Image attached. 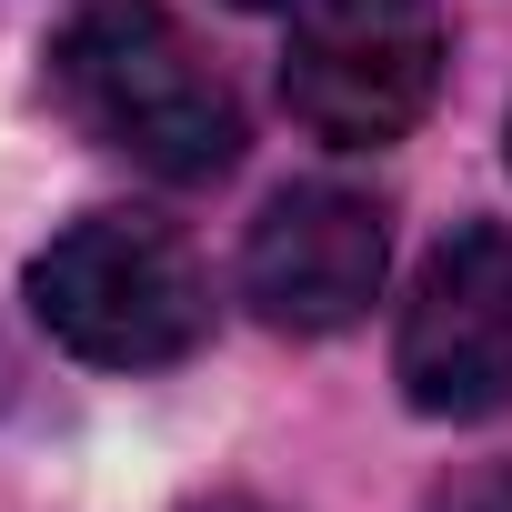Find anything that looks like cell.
Here are the masks:
<instances>
[{
    "label": "cell",
    "mask_w": 512,
    "mask_h": 512,
    "mask_svg": "<svg viewBox=\"0 0 512 512\" xmlns=\"http://www.w3.org/2000/svg\"><path fill=\"white\" fill-rule=\"evenodd\" d=\"M392 382L432 422H482L512 402V241L492 221H462L422 251L402 342H392Z\"/></svg>",
    "instance_id": "4"
},
{
    "label": "cell",
    "mask_w": 512,
    "mask_h": 512,
    "mask_svg": "<svg viewBox=\"0 0 512 512\" xmlns=\"http://www.w3.org/2000/svg\"><path fill=\"white\" fill-rule=\"evenodd\" d=\"M51 91L101 151L161 181H221L241 161V101L161 0H91L51 41Z\"/></svg>",
    "instance_id": "1"
},
{
    "label": "cell",
    "mask_w": 512,
    "mask_h": 512,
    "mask_svg": "<svg viewBox=\"0 0 512 512\" xmlns=\"http://www.w3.org/2000/svg\"><path fill=\"white\" fill-rule=\"evenodd\" d=\"M442 51H452L442 0H302L282 51V101L312 141L382 151L432 111Z\"/></svg>",
    "instance_id": "3"
},
{
    "label": "cell",
    "mask_w": 512,
    "mask_h": 512,
    "mask_svg": "<svg viewBox=\"0 0 512 512\" xmlns=\"http://www.w3.org/2000/svg\"><path fill=\"white\" fill-rule=\"evenodd\" d=\"M382 262H392V231H382L372 191L292 181L262 201V221L241 241V302L292 342H322V332H352L372 312Z\"/></svg>",
    "instance_id": "5"
},
{
    "label": "cell",
    "mask_w": 512,
    "mask_h": 512,
    "mask_svg": "<svg viewBox=\"0 0 512 512\" xmlns=\"http://www.w3.org/2000/svg\"><path fill=\"white\" fill-rule=\"evenodd\" d=\"M432 512H512V462H482V472H462Z\"/></svg>",
    "instance_id": "6"
},
{
    "label": "cell",
    "mask_w": 512,
    "mask_h": 512,
    "mask_svg": "<svg viewBox=\"0 0 512 512\" xmlns=\"http://www.w3.org/2000/svg\"><path fill=\"white\" fill-rule=\"evenodd\" d=\"M11 392H21V352H11V332H0V412H11Z\"/></svg>",
    "instance_id": "7"
},
{
    "label": "cell",
    "mask_w": 512,
    "mask_h": 512,
    "mask_svg": "<svg viewBox=\"0 0 512 512\" xmlns=\"http://www.w3.org/2000/svg\"><path fill=\"white\" fill-rule=\"evenodd\" d=\"M31 312L101 372H161L211 342V272L151 211H91L31 251Z\"/></svg>",
    "instance_id": "2"
},
{
    "label": "cell",
    "mask_w": 512,
    "mask_h": 512,
    "mask_svg": "<svg viewBox=\"0 0 512 512\" xmlns=\"http://www.w3.org/2000/svg\"><path fill=\"white\" fill-rule=\"evenodd\" d=\"M241 11H302V0H241Z\"/></svg>",
    "instance_id": "8"
}]
</instances>
